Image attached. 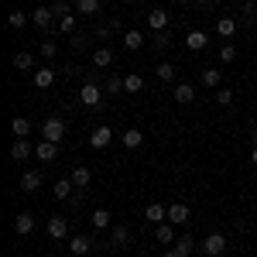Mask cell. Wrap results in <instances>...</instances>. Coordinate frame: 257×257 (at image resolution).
Wrapping results in <instances>:
<instances>
[{"label":"cell","instance_id":"6da1fadb","mask_svg":"<svg viewBox=\"0 0 257 257\" xmlns=\"http://www.w3.org/2000/svg\"><path fill=\"white\" fill-rule=\"evenodd\" d=\"M31 24L38 28L41 35H52V31H59V18L52 14V7H38V11L31 14Z\"/></svg>","mask_w":257,"mask_h":257},{"label":"cell","instance_id":"7a4b0ae2","mask_svg":"<svg viewBox=\"0 0 257 257\" xmlns=\"http://www.w3.org/2000/svg\"><path fill=\"white\" fill-rule=\"evenodd\" d=\"M41 138H45V141H55V144H62V138H65V120L48 117L45 123H41Z\"/></svg>","mask_w":257,"mask_h":257},{"label":"cell","instance_id":"3957f363","mask_svg":"<svg viewBox=\"0 0 257 257\" xmlns=\"http://www.w3.org/2000/svg\"><path fill=\"white\" fill-rule=\"evenodd\" d=\"M199 250L206 257H219L223 250H226V233H209V237L199 243Z\"/></svg>","mask_w":257,"mask_h":257},{"label":"cell","instance_id":"277c9868","mask_svg":"<svg viewBox=\"0 0 257 257\" xmlns=\"http://www.w3.org/2000/svg\"><path fill=\"white\" fill-rule=\"evenodd\" d=\"M79 103H82V106H89V110H93V106H99V103H103V89H99L96 82H82Z\"/></svg>","mask_w":257,"mask_h":257},{"label":"cell","instance_id":"5b68a950","mask_svg":"<svg viewBox=\"0 0 257 257\" xmlns=\"http://www.w3.org/2000/svg\"><path fill=\"white\" fill-rule=\"evenodd\" d=\"M35 158H38L41 165H52V161L59 158V144H55V141H41V144H35Z\"/></svg>","mask_w":257,"mask_h":257},{"label":"cell","instance_id":"8992f818","mask_svg":"<svg viewBox=\"0 0 257 257\" xmlns=\"http://www.w3.org/2000/svg\"><path fill=\"white\" fill-rule=\"evenodd\" d=\"M168 24H172V18H168V11L165 7H155L151 14H148V28L158 35V31H168Z\"/></svg>","mask_w":257,"mask_h":257},{"label":"cell","instance_id":"52a82bcc","mask_svg":"<svg viewBox=\"0 0 257 257\" xmlns=\"http://www.w3.org/2000/svg\"><path fill=\"white\" fill-rule=\"evenodd\" d=\"M168 219V206H161V202H151V206H144V223H151V226H158Z\"/></svg>","mask_w":257,"mask_h":257},{"label":"cell","instance_id":"ba28073f","mask_svg":"<svg viewBox=\"0 0 257 257\" xmlns=\"http://www.w3.org/2000/svg\"><path fill=\"white\" fill-rule=\"evenodd\" d=\"M110 141H113V131H110V127L103 123V127H96V131L89 134V148H93V151H103V148H106Z\"/></svg>","mask_w":257,"mask_h":257},{"label":"cell","instance_id":"9c48e42d","mask_svg":"<svg viewBox=\"0 0 257 257\" xmlns=\"http://www.w3.org/2000/svg\"><path fill=\"white\" fill-rule=\"evenodd\" d=\"M48 237L52 240H65L69 237V223H65V216H48Z\"/></svg>","mask_w":257,"mask_h":257},{"label":"cell","instance_id":"30bf717a","mask_svg":"<svg viewBox=\"0 0 257 257\" xmlns=\"http://www.w3.org/2000/svg\"><path fill=\"white\" fill-rule=\"evenodd\" d=\"M89 250H93V240H89V237H82V233L69 237V254H72V257H86Z\"/></svg>","mask_w":257,"mask_h":257},{"label":"cell","instance_id":"8fae6325","mask_svg":"<svg viewBox=\"0 0 257 257\" xmlns=\"http://www.w3.org/2000/svg\"><path fill=\"white\" fill-rule=\"evenodd\" d=\"M72 189H76L72 178H59V182H52V196L59 199V202H69V199H72Z\"/></svg>","mask_w":257,"mask_h":257},{"label":"cell","instance_id":"7c38bea8","mask_svg":"<svg viewBox=\"0 0 257 257\" xmlns=\"http://www.w3.org/2000/svg\"><path fill=\"white\" fill-rule=\"evenodd\" d=\"M189 216H192V213H189V206H185V202H175V206H168V223H175V226H185V223H189Z\"/></svg>","mask_w":257,"mask_h":257},{"label":"cell","instance_id":"4fadbf2b","mask_svg":"<svg viewBox=\"0 0 257 257\" xmlns=\"http://www.w3.org/2000/svg\"><path fill=\"white\" fill-rule=\"evenodd\" d=\"M155 240H158V243H165V247H168V243H175V223H168V219H165V223H158V226H155Z\"/></svg>","mask_w":257,"mask_h":257},{"label":"cell","instance_id":"5bb4252c","mask_svg":"<svg viewBox=\"0 0 257 257\" xmlns=\"http://www.w3.org/2000/svg\"><path fill=\"white\" fill-rule=\"evenodd\" d=\"M120 141H123V148H127V151H138L141 144H144V131L131 127V131H123V134H120Z\"/></svg>","mask_w":257,"mask_h":257},{"label":"cell","instance_id":"9a60e30c","mask_svg":"<svg viewBox=\"0 0 257 257\" xmlns=\"http://www.w3.org/2000/svg\"><path fill=\"white\" fill-rule=\"evenodd\" d=\"M11 158H14V161H28V158H35V148H31V144H28L24 138H18V141H14V148H11Z\"/></svg>","mask_w":257,"mask_h":257},{"label":"cell","instance_id":"2e32d148","mask_svg":"<svg viewBox=\"0 0 257 257\" xmlns=\"http://www.w3.org/2000/svg\"><path fill=\"white\" fill-rule=\"evenodd\" d=\"M206 45H209V35H206V31H189V35H185V48H189V52H202Z\"/></svg>","mask_w":257,"mask_h":257},{"label":"cell","instance_id":"e0dca14e","mask_svg":"<svg viewBox=\"0 0 257 257\" xmlns=\"http://www.w3.org/2000/svg\"><path fill=\"white\" fill-rule=\"evenodd\" d=\"M14 230H18V237H28V233H31V230H35V216H31V213H24V209H21L18 216H14Z\"/></svg>","mask_w":257,"mask_h":257},{"label":"cell","instance_id":"ac0fdd59","mask_svg":"<svg viewBox=\"0 0 257 257\" xmlns=\"http://www.w3.org/2000/svg\"><path fill=\"white\" fill-rule=\"evenodd\" d=\"M127 240H131V230H127L123 223L110 230V247H117V250H123V247H127Z\"/></svg>","mask_w":257,"mask_h":257},{"label":"cell","instance_id":"d6986e66","mask_svg":"<svg viewBox=\"0 0 257 257\" xmlns=\"http://www.w3.org/2000/svg\"><path fill=\"white\" fill-rule=\"evenodd\" d=\"M123 93H131V96H138V93H144V76H138V72L123 76Z\"/></svg>","mask_w":257,"mask_h":257},{"label":"cell","instance_id":"ffe728a7","mask_svg":"<svg viewBox=\"0 0 257 257\" xmlns=\"http://www.w3.org/2000/svg\"><path fill=\"white\" fill-rule=\"evenodd\" d=\"M41 189V172H24L21 175V192H38Z\"/></svg>","mask_w":257,"mask_h":257},{"label":"cell","instance_id":"44dd1931","mask_svg":"<svg viewBox=\"0 0 257 257\" xmlns=\"http://www.w3.org/2000/svg\"><path fill=\"white\" fill-rule=\"evenodd\" d=\"M93 65H96V69H106V65H113V52H110L106 45L93 48Z\"/></svg>","mask_w":257,"mask_h":257},{"label":"cell","instance_id":"7402d4cb","mask_svg":"<svg viewBox=\"0 0 257 257\" xmlns=\"http://www.w3.org/2000/svg\"><path fill=\"white\" fill-rule=\"evenodd\" d=\"M69 178H72V185H76V189H86V185H89V178H93V172H89L86 165H76Z\"/></svg>","mask_w":257,"mask_h":257},{"label":"cell","instance_id":"603a6c76","mask_svg":"<svg viewBox=\"0 0 257 257\" xmlns=\"http://www.w3.org/2000/svg\"><path fill=\"white\" fill-rule=\"evenodd\" d=\"M216 35L219 38H233V35H237V18H219L216 21Z\"/></svg>","mask_w":257,"mask_h":257},{"label":"cell","instance_id":"cb8c5ba5","mask_svg":"<svg viewBox=\"0 0 257 257\" xmlns=\"http://www.w3.org/2000/svg\"><path fill=\"white\" fill-rule=\"evenodd\" d=\"M175 99L178 103H196V86H192V82H178L175 86Z\"/></svg>","mask_w":257,"mask_h":257},{"label":"cell","instance_id":"d4e9b609","mask_svg":"<svg viewBox=\"0 0 257 257\" xmlns=\"http://www.w3.org/2000/svg\"><path fill=\"white\" fill-rule=\"evenodd\" d=\"M199 82H202L206 89H219V82H223V72H219V69H206V72L199 76Z\"/></svg>","mask_w":257,"mask_h":257},{"label":"cell","instance_id":"484cf974","mask_svg":"<svg viewBox=\"0 0 257 257\" xmlns=\"http://www.w3.org/2000/svg\"><path fill=\"white\" fill-rule=\"evenodd\" d=\"M76 14H82V18H96L99 14V0H76Z\"/></svg>","mask_w":257,"mask_h":257},{"label":"cell","instance_id":"4316f807","mask_svg":"<svg viewBox=\"0 0 257 257\" xmlns=\"http://www.w3.org/2000/svg\"><path fill=\"white\" fill-rule=\"evenodd\" d=\"M35 86H38V89H48V86H52V82H55V72H52V69H48V65H45V69H38V72H35Z\"/></svg>","mask_w":257,"mask_h":257},{"label":"cell","instance_id":"83f0119b","mask_svg":"<svg viewBox=\"0 0 257 257\" xmlns=\"http://www.w3.org/2000/svg\"><path fill=\"white\" fill-rule=\"evenodd\" d=\"M89 223H93L96 230H106V226L113 223V213H110V209H96V213L89 216Z\"/></svg>","mask_w":257,"mask_h":257},{"label":"cell","instance_id":"f1b7e54d","mask_svg":"<svg viewBox=\"0 0 257 257\" xmlns=\"http://www.w3.org/2000/svg\"><path fill=\"white\" fill-rule=\"evenodd\" d=\"M175 250H178L182 257H192V254H196V240L189 237V233H185V237H178V240H175Z\"/></svg>","mask_w":257,"mask_h":257},{"label":"cell","instance_id":"f546056e","mask_svg":"<svg viewBox=\"0 0 257 257\" xmlns=\"http://www.w3.org/2000/svg\"><path fill=\"white\" fill-rule=\"evenodd\" d=\"M123 45H127L131 52H138V48H144V35H141L138 28H131V31L123 35Z\"/></svg>","mask_w":257,"mask_h":257},{"label":"cell","instance_id":"4dcf8cb0","mask_svg":"<svg viewBox=\"0 0 257 257\" xmlns=\"http://www.w3.org/2000/svg\"><path fill=\"white\" fill-rule=\"evenodd\" d=\"M11 131H14V138H28V134H31V120L14 117L11 120Z\"/></svg>","mask_w":257,"mask_h":257},{"label":"cell","instance_id":"1f68e13d","mask_svg":"<svg viewBox=\"0 0 257 257\" xmlns=\"http://www.w3.org/2000/svg\"><path fill=\"white\" fill-rule=\"evenodd\" d=\"M155 76H158V82H172L175 79V65H172V62H158Z\"/></svg>","mask_w":257,"mask_h":257},{"label":"cell","instance_id":"d6a6232c","mask_svg":"<svg viewBox=\"0 0 257 257\" xmlns=\"http://www.w3.org/2000/svg\"><path fill=\"white\" fill-rule=\"evenodd\" d=\"M31 65H35V55H31V52H18V55H14V69H18V72H28Z\"/></svg>","mask_w":257,"mask_h":257},{"label":"cell","instance_id":"836d02e7","mask_svg":"<svg viewBox=\"0 0 257 257\" xmlns=\"http://www.w3.org/2000/svg\"><path fill=\"white\" fill-rule=\"evenodd\" d=\"M28 14H24V11H11V18H7V24H11V28H14V31H21V28H24V24H28Z\"/></svg>","mask_w":257,"mask_h":257},{"label":"cell","instance_id":"e575fe53","mask_svg":"<svg viewBox=\"0 0 257 257\" xmlns=\"http://www.w3.org/2000/svg\"><path fill=\"white\" fill-rule=\"evenodd\" d=\"M52 14H55V18H69V14H72V4H69V0H55V4H52Z\"/></svg>","mask_w":257,"mask_h":257},{"label":"cell","instance_id":"d590c367","mask_svg":"<svg viewBox=\"0 0 257 257\" xmlns=\"http://www.w3.org/2000/svg\"><path fill=\"white\" fill-rule=\"evenodd\" d=\"M38 52H41V55H45V59H55V55H59V45H55V41H52V38H45V41H41V45H38Z\"/></svg>","mask_w":257,"mask_h":257},{"label":"cell","instance_id":"8d00e7d4","mask_svg":"<svg viewBox=\"0 0 257 257\" xmlns=\"http://www.w3.org/2000/svg\"><path fill=\"white\" fill-rule=\"evenodd\" d=\"M76 24H79V21H76V14H69V18L59 21V31H62V35H76Z\"/></svg>","mask_w":257,"mask_h":257},{"label":"cell","instance_id":"74e56055","mask_svg":"<svg viewBox=\"0 0 257 257\" xmlns=\"http://www.w3.org/2000/svg\"><path fill=\"white\" fill-rule=\"evenodd\" d=\"M219 62H226V65H230V62H237V48H233L230 41H226V45L219 48Z\"/></svg>","mask_w":257,"mask_h":257},{"label":"cell","instance_id":"f35d334b","mask_svg":"<svg viewBox=\"0 0 257 257\" xmlns=\"http://www.w3.org/2000/svg\"><path fill=\"white\" fill-rule=\"evenodd\" d=\"M106 93H110V96L123 93V79H120V76H110V79H106Z\"/></svg>","mask_w":257,"mask_h":257},{"label":"cell","instance_id":"ab89813d","mask_svg":"<svg viewBox=\"0 0 257 257\" xmlns=\"http://www.w3.org/2000/svg\"><path fill=\"white\" fill-rule=\"evenodd\" d=\"M113 28H117V21H113V24H99V28H96V38H103V45H106V38L113 35Z\"/></svg>","mask_w":257,"mask_h":257},{"label":"cell","instance_id":"60d3db41","mask_svg":"<svg viewBox=\"0 0 257 257\" xmlns=\"http://www.w3.org/2000/svg\"><path fill=\"white\" fill-rule=\"evenodd\" d=\"M216 103H219V106H230V103H233V93H230V89H219V93H216Z\"/></svg>","mask_w":257,"mask_h":257},{"label":"cell","instance_id":"b9f144b4","mask_svg":"<svg viewBox=\"0 0 257 257\" xmlns=\"http://www.w3.org/2000/svg\"><path fill=\"white\" fill-rule=\"evenodd\" d=\"M168 41H172L168 31H158V35H155V45H158V48H168Z\"/></svg>","mask_w":257,"mask_h":257},{"label":"cell","instance_id":"7bdbcfd3","mask_svg":"<svg viewBox=\"0 0 257 257\" xmlns=\"http://www.w3.org/2000/svg\"><path fill=\"white\" fill-rule=\"evenodd\" d=\"M165 257H182V254H178L175 247H172V250H165Z\"/></svg>","mask_w":257,"mask_h":257},{"label":"cell","instance_id":"ee69618b","mask_svg":"<svg viewBox=\"0 0 257 257\" xmlns=\"http://www.w3.org/2000/svg\"><path fill=\"white\" fill-rule=\"evenodd\" d=\"M250 165H254V168H257V148H254V151H250Z\"/></svg>","mask_w":257,"mask_h":257},{"label":"cell","instance_id":"f6af8a7d","mask_svg":"<svg viewBox=\"0 0 257 257\" xmlns=\"http://www.w3.org/2000/svg\"><path fill=\"white\" fill-rule=\"evenodd\" d=\"M250 138H254V148H257V127H254V134H250Z\"/></svg>","mask_w":257,"mask_h":257},{"label":"cell","instance_id":"bcb514c9","mask_svg":"<svg viewBox=\"0 0 257 257\" xmlns=\"http://www.w3.org/2000/svg\"><path fill=\"white\" fill-rule=\"evenodd\" d=\"M202 4H209V7H213V4H219V0H202Z\"/></svg>","mask_w":257,"mask_h":257},{"label":"cell","instance_id":"7dc6e473","mask_svg":"<svg viewBox=\"0 0 257 257\" xmlns=\"http://www.w3.org/2000/svg\"><path fill=\"white\" fill-rule=\"evenodd\" d=\"M175 4H189V0H175Z\"/></svg>","mask_w":257,"mask_h":257},{"label":"cell","instance_id":"c3c4849f","mask_svg":"<svg viewBox=\"0 0 257 257\" xmlns=\"http://www.w3.org/2000/svg\"><path fill=\"white\" fill-rule=\"evenodd\" d=\"M127 4H138V0H127Z\"/></svg>","mask_w":257,"mask_h":257},{"label":"cell","instance_id":"681fc988","mask_svg":"<svg viewBox=\"0 0 257 257\" xmlns=\"http://www.w3.org/2000/svg\"><path fill=\"white\" fill-rule=\"evenodd\" d=\"M41 257H52V254H41Z\"/></svg>","mask_w":257,"mask_h":257}]
</instances>
